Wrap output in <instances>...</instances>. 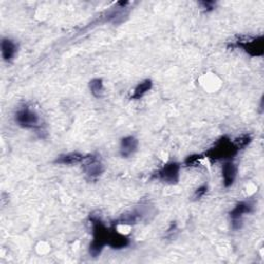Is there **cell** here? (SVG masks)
<instances>
[{
	"instance_id": "obj_1",
	"label": "cell",
	"mask_w": 264,
	"mask_h": 264,
	"mask_svg": "<svg viewBox=\"0 0 264 264\" xmlns=\"http://www.w3.org/2000/svg\"><path fill=\"white\" fill-rule=\"evenodd\" d=\"M89 219L92 223L93 233V239L89 247V253L92 257H98L101 254L104 247L107 244L109 230L106 228V226L98 216L92 214L90 215Z\"/></svg>"
},
{
	"instance_id": "obj_2",
	"label": "cell",
	"mask_w": 264,
	"mask_h": 264,
	"mask_svg": "<svg viewBox=\"0 0 264 264\" xmlns=\"http://www.w3.org/2000/svg\"><path fill=\"white\" fill-rule=\"evenodd\" d=\"M238 148L235 146L233 142L227 137H222L219 139L215 145L210 148L205 153L204 156L213 163L220 160H230L232 159L237 153Z\"/></svg>"
},
{
	"instance_id": "obj_3",
	"label": "cell",
	"mask_w": 264,
	"mask_h": 264,
	"mask_svg": "<svg viewBox=\"0 0 264 264\" xmlns=\"http://www.w3.org/2000/svg\"><path fill=\"white\" fill-rule=\"evenodd\" d=\"M232 48H240L251 57H261L264 54V39L262 35L256 37L239 36Z\"/></svg>"
},
{
	"instance_id": "obj_4",
	"label": "cell",
	"mask_w": 264,
	"mask_h": 264,
	"mask_svg": "<svg viewBox=\"0 0 264 264\" xmlns=\"http://www.w3.org/2000/svg\"><path fill=\"white\" fill-rule=\"evenodd\" d=\"M15 121L24 129H35L40 126L41 118L35 110L31 109L28 105H24L15 114Z\"/></svg>"
},
{
	"instance_id": "obj_5",
	"label": "cell",
	"mask_w": 264,
	"mask_h": 264,
	"mask_svg": "<svg viewBox=\"0 0 264 264\" xmlns=\"http://www.w3.org/2000/svg\"><path fill=\"white\" fill-rule=\"evenodd\" d=\"M181 165L178 162H168L157 171L152 179H157L167 185H177L180 181Z\"/></svg>"
},
{
	"instance_id": "obj_6",
	"label": "cell",
	"mask_w": 264,
	"mask_h": 264,
	"mask_svg": "<svg viewBox=\"0 0 264 264\" xmlns=\"http://www.w3.org/2000/svg\"><path fill=\"white\" fill-rule=\"evenodd\" d=\"M254 211V203L252 201H240L230 211L229 216L231 219V225L234 230L241 228V219L244 215L251 214Z\"/></svg>"
},
{
	"instance_id": "obj_7",
	"label": "cell",
	"mask_w": 264,
	"mask_h": 264,
	"mask_svg": "<svg viewBox=\"0 0 264 264\" xmlns=\"http://www.w3.org/2000/svg\"><path fill=\"white\" fill-rule=\"evenodd\" d=\"M83 169L90 180H96L104 172L103 164L96 155H86L83 161Z\"/></svg>"
},
{
	"instance_id": "obj_8",
	"label": "cell",
	"mask_w": 264,
	"mask_h": 264,
	"mask_svg": "<svg viewBox=\"0 0 264 264\" xmlns=\"http://www.w3.org/2000/svg\"><path fill=\"white\" fill-rule=\"evenodd\" d=\"M139 147V141L132 136L125 137L120 143V155L123 158H129L134 155Z\"/></svg>"
},
{
	"instance_id": "obj_9",
	"label": "cell",
	"mask_w": 264,
	"mask_h": 264,
	"mask_svg": "<svg viewBox=\"0 0 264 264\" xmlns=\"http://www.w3.org/2000/svg\"><path fill=\"white\" fill-rule=\"evenodd\" d=\"M237 176V167L232 162L227 160L223 166H222V179H223V185L225 188H230L236 179Z\"/></svg>"
},
{
	"instance_id": "obj_10",
	"label": "cell",
	"mask_w": 264,
	"mask_h": 264,
	"mask_svg": "<svg viewBox=\"0 0 264 264\" xmlns=\"http://www.w3.org/2000/svg\"><path fill=\"white\" fill-rule=\"evenodd\" d=\"M107 244L115 250H121L130 244V239L128 236L118 232L115 227L109 230V235H108V240Z\"/></svg>"
},
{
	"instance_id": "obj_11",
	"label": "cell",
	"mask_w": 264,
	"mask_h": 264,
	"mask_svg": "<svg viewBox=\"0 0 264 264\" xmlns=\"http://www.w3.org/2000/svg\"><path fill=\"white\" fill-rule=\"evenodd\" d=\"M17 51L18 46L14 41L10 39H4L2 41V55L6 62H12L17 54Z\"/></svg>"
},
{
	"instance_id": "obj_12",
	"label": "cell",
	"mask_w": 264,
	"mask_h": 264,
	"mask_svg": "<svg viewBox=\"0 0 264 264\" xmlns=\"http://www.w3.org/2000/svg\"><path fill=\"white\" fill-rule=\"evenodd\" d=\"M142 219H143L142 213L135 210V211H131V212H128V213H125V214L121 215L114 222V226H117V225H135L138 222H140Z\"/></svg>"
},
{
	"instance_id": "obj_13",
	"label": "cell",
	"mask_w": 264,
	"mask_h": 264,
	"mask_svg": "<svg viewBox=\"0 0 264 264\" xmlns=\"http://www.w3.org/2000/svg\"><path fill=\"white\" fill-rule=\"evenodd\" d=\"M85 158H86V155H83L79 152H71V153L63 154L57 157V159L55 160V163L61 164V165H73L78 163H83Z\"/></svg>"
},
{
	"instance_id": "obj_14",
	"label": "cell",
	"mask_w": 264,
	"mask_h": 264,
	"mask_svg": "<svg viewBox=\"0 0 264 264\" xmlns=\"http://www.w3.org/2000/svg\"><path fill=\"white\" fill-rule=\"evenodd\" d=\"M153 88V82L152 80H144L143 82H141L136 88H135V91H134V94L131 95L130 99L131 100H139V99H142L146 93H148L151 89Z\"/></svg>"
},
{
	"instance_id": "obj_15",
	"label": "cell",
	"mask_w": 264,
	"mask_h": 264,
	"mask_svg": "<svg viewBox=\"0 0 264 264\" xmlns=\"http://www.w3.org/2000/svg\"><path fill=\"white\" fill-rule=\"evenodd\" d=\"M89 88L91 91V94L95 98H100L103 95L104 92V87H103V81L100 78H95L90 81L89 83Z\"/></svg>"
},
{
	"instance_id": "obj_16",
	"label": "cell",
	"mask_w": 264,
	"mask_h": 264,
	"mask_svg": "<svg viewBox=\"0 0 264 264\" xmlns=\"http://www.w3.org/2000/svg\"><path fill=\"white\" fill-rule=\"evenodd\" d=\"M252 142V138L250 135L248 134H244V135H241L240 137L236 138L235 141L233 142L235 144V146L238 148V150H241L246 147H248Z\"/></svg>"
},
{
	"instance_id": "obj_17",
	"label": "cell",
	"mask_w": 264,
	"mask_h": 264,
	"mask_svg": "<svg viewBox=\"0 0 264 264\" xmlns=\"http://www.w3.org/2000/svg\"><path fill=\"white\" fill-rule=\"evenodd\" d=\"M203 158L202 155H198V154H193V155H190L188 156L185 161H184V164L185 166L187 167H195L197 165L200 164V160Z\"/></svg>"
},
{
	"instance_id": "obj_18",
	"label": "cell",
	"mask_w": 264,
	"mask_h": 264,
	"mask_svg": "<svg viewBox=\"0 0 264 264\" xmlns=\"http://www.w3.org/2000/svg\"><path fill=\"white\" fill-rule=\"evenodd\" d=\"M208 192V185H202L199 188H197L193 194V200H199L200 198H202Z\"/></svg>"
},
{
	"instance_id": "obj_19",
	"label": "cell",
	"mask_w": 264,
	"mask_h": 264,
	"mask_svg": "<svg viewBox=\"0 0 264 264\" xmlns=\"http://www.w3.org/2000/svg\"><path fill=\"white\" fill-rule=\"evenodd\" d=\"M199 5L201 6V8L204 10V12L210 13L213 12L217 6V4L215 2H200Z\"/></svg>"
}]
</instances>
